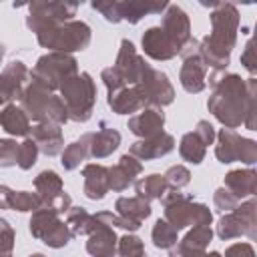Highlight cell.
<instances>
[{
    "mask_svg": "<svg viewBox=\"0 0 257 257\" xmlns=\"http://www.w3.org/2000/svg\"><path fill=\"white\" fill-rule=\"evenodd\" d=\"M211 34L199 42V54L207 66L215 70L225 68L229 64L231 50L237 40L239 28V12L233 4H213L211 12Z\"/></svg>",
    "mask_w": 257,
    "mask_h": 257,
    "instance_id": "6da1fadb",
    "label": "cell"
},
{
    "mask_svg": "<svg viewBox=\"0 0 257 257\" xmlns=\"http://www.w3.org/2000/svg\"><path fill=\"white\" fill-rule=\"evenodd\" d=\"M213 94L207 102L209 110L227 128H235L247 114V84L237 74H223L211 78Z\"/></svg>",
    "mask_w": 257,
    "mask_h": 257,
    "instance_id": "7a4b0ae2",
    "label": "cell"
},
{
    "mask_svg": "<svg viewBox=\"0 0 257 257\" xmlns=\"http://www.w3.org/2000/svg\"><path fill=\"white\" fill-rule=\"evenodd\" d=\"M22 108L26 114L38 122H52V124H62L68 120V108L62 98L54 96L50 90L42 88L36 82H30L20 98Z\"/></svg>",
    "mask_w": 257,
    "mask_h": 257,
    "instance_id": "3957f363",
    "label": "cell"
},
{
    "mask_svg": "<svg viewBox=\"0 0 257 257\" xmlns=\"http://www.w3.org/2000/svg\"><path fill=\"white\" fill-rule=\"evenodd\" d=\"M62 100L68 108V118L76 122H84L92 114V106L96 100V88L88 72H80L70 76L62 86Z\"/></svg>",
    "mask_w": 257,
    "mask_h": 257,
    "instance_id": "277c9868",
    "label": "cell"
},
{
    "mask_svg": "<svg viewBox=\"0 0 257 257\" xmlns=\"http://www.w3.org/2000/svg\"><path fill=\"white\" fill-rule=\"evenodd\" d=\"M38 44L44 48H50L54 52H72V50H84L90 42V28L84 22L70 20L58 26H50L36 34Z\"/></svg>",
    "mask_w": 257,
    "mask_h": 257,
    "instance_id": "5b68a950",
    "label": "cell"
},
{
    "mask_svg": "<svg viewBox=\"0 0 257 257\" xmlns=\"http://www.w3.org/2000/svg\"><path fill=\"white\" fill-rule=\"evenodd\" d=\"M163 205H165V219L175 227V229H183V227H197V225H209L211 223V211L201 205V203H193L191 197L179 193V191H167L163 197Z\"/></svg>",
    "mask_w": 257,
    "mask_h": 257,
    "instance_id": "8992f818",
    "label": "cell"
},
{
    "mask_svg": "<svg viewBox=\"0 0 257 257\" xmlns=\"http://www.w3.org/2000/svg\"><path fill=\"white\" fill-rule=\"evenodd\" d=\"M74 74H78V66L70 54L50 52V54L38 58L36 66L30 72V78H32V82H36L42 88L52 92L54 88H60Z\"/></svg>",
    "mask_w": 257,
    "mask_h": 257,
    "instance_id": "52a82bcc",
    "label": "cell"
},
{
    "mask_svg": "<svg viewBox=\"0 0 257 257\" xmlns=\"http://www.w3.org/2000/svg\"><path fill=\"white\" fill-rule=\"evenodd\" d=\"M58 215L60 213L50 207H40L32 213V219H30L32 237L40 239L42 243H46L48 247H54V249L64 247L72 237L68 223H62L58 219Z\"/></svg>",
    "mask_w": 257,
    "mask_h": 257,
    "instance_id": "ba28073f",
    "label": "cell"
},
{
    "mask_svg": "<svg viewBox=\"0 0 257 257\" xmlns=\"http://www.w3.org/2000/svg\"><path fill=\"white\" fill-rule=\"evenodd\" d=\"M76 10L78 4H68V2H32L26 18V26L38 34L50 26L70 22Z\"/></svg>",
    "mask_w": 257,
    "mask_h": 257,
    "instance_id": "9c48e42d",
    "label": "cell"
},
{
    "mask_svg": "<svg viewBox=\"0 0 257 257\" xmlns=\"http://www.w3.org/2000/svg\"><path fill=\"white\" fill-rule=\"evenodd\" d=\"M137 86L143 92L147 104L165 106V104H171L175 98V90H173L167 74L161 70H155L151 66H147V70H145V74Z\"/></svg>",
    "mask_w": 257,
    "mask_h": 257,
    "instance_id": "30bf717a",
    "label": "cell"
},
{
    "mask_svg": "<svg viewBox=\"0 0 257 257\" xmlns=\"http://www.w3.org/2000/svg\"><path fill=\"white\" fill-rule=\"evenodd\" d=\"M147 62L137 54L133 42L122 40L120 42V52L116 56V64L112 66L114 72L118 74V78L124 82V86H137L147 70Z\"/></svg>",
    "mask_w": 257,
    "mask_h": 257,
    "instance_id": "8fae6325",
    "label": "cell"
},
{
    "mask_svg": "<svg viewBox=\"0 0 257 257\" xmlns=\"http://www.w3.org/2000/svg\"><path fill=\"white\" fill-rule=\"evenodd\" d=\"M169 38L179 46V50L183 52V48L189 44L191 40V24H189V16L187 12L177 6V4H169V8L163 14V26H161Z\"/></svg>",
    "mask_w": 257,
    "mask_h": 257,
    "instance_id": "7c38bea8",
    "label": "cell"
},
{
    "mask_svg": "<svg viewBox=\"0 0 257 257\" xmlns=\"http://www.w3.org/2000/svg\"><path fill=\"white\" fill-rule=\"evenodd\" d=\"M28 76H30V72L24 66V62H20V60L10 62L2 70V76H0V100L4 104H8L14 98H22V94L26 90L24 82Z\"/></svg>",
    "mask_w": 257,
    "mask_h": 257,
    "instance_id": "4fadbf2b",
    "label": "cell"
},
{
    "mask_svg": "<svg viewBox=\"0 0 257 257\" xmlns=\"http://www.w3.org/2000/svg\"><path fill=\"white\" fill-rule=\"evenodd\" d=\"M143 48L155 60H169L175 54H181L179 46L169 38L161 26H153L143 34Z\"/></svg>",
    "mask_w": 257,
    "mask_h": 257,
    "instance_id": "5bb4252c",
    "label": "cell"
},
{
    "mask_svg": "<svg viewBox=\"0 0 257 257\" xmlns=\"http://www.w3.org/2000/svg\"><path fill=\"white\" fill-rule=\"evenodd\" d=\"M211 237L213 231L209 225H197L185 235V239L177 247L171 249V257H203Z\"/></svg>",
    "mask_w": 257,
    "mask_h": 257,
    "instance_id": "9a60e30c",
    "label": "cell"
},
{
    "mask_svg": "<svg viewBox=\"0 0 257 257\" xmlns=\"http://www.w3.org/2000/svg\"><path fill=\"white\" fill-rule=\"evenodd\" d=\"M175 149V139L169 133H159L151 139H143L131 145V155L139 161H151L169 155Z\"/></svg>",
    "mask_w": 257,
    "mask_h": 257,
    "instance_id": "2e32d148",
    "label": "cell"
},
{
    "mask_svg": "<svg viewBox=\"0 0 257 257\" xmlns=\"http://www.w3.org/2000/svg\"><path fill=\"white\" fill-rule=\"evenodd\" d=\"M86 251L92 257H112L116 251V235L112 231V225H106L96 219V227L86 241Z\"/></svg>",
    "mask_w": 257,
    "mask_h": 257,
    "instance_id": "e0dca14e",
    "label": "cell"
},
{
    "mask_svg": "<svg viewBox=\"0 0 257 257\" xmlns=\"http://www.w3.org/2000/svg\"><path fill=\"white\" fill-rule=\"evenodd\" d=\"M205 72L207 64L201 58L199 52L185 56V62L181 66V84L187 92H201L205 88Z\"/></svg>",
    "mask_w": 257,
    "mask_h": 257,
    "instance_id": "ac0fdd59",
    "label": "cell"
},
{
    "mask_svg": "<svg viewBox=\"0 0 257 257\" xmlns=\"http://www.w3.org/2000/svg\"><path fill=\"white\" fill-rule=\"evenodd\" d=\"M30 139L38 145L40 153H44L48 157L58 155L60 149H62V131H60V124L38 122L36 126H32Z\"/></svg>",
    "mask_w": 257,
    "mask_h": 257,
    "instance_id": "d6986e66",
    "label": "cell"
},
{
    "mask_svg": "<svg viewBox=\"0 0 257 257\" xmlns=\"http://www.w3.org/2000/svg\"><path fill=\"white\" fill-rule=\"evenodd\" d=\"M108 106L116 114H128L139 108H145L147 100L139 90V86H122L114 92H108Z\"/></svg>",
    "mask_w": 257,
    "mask_h": 257,
    "instance_id": "ffe728a7",
    "label": "cell"
},
{
    "mask_svg": "<svg viewBox=\"0 0 257 257\" xmlns=\"http://www.w3.org/2000/svg\"><path fill=\"white\" fill-rule=\"evenodd\" d=\"M163 124H165V114L159 108H145L128 120V128L143 139H151L163 133Z\"/></svg>",
    "mask_w": 257,
    "mask_h": 257,
    "instance_id": "44dd1931",
    "label": "cell"
},
{
    "mask_svg": "<svg viewBox=\"0 0 257 257\" xmlns=\"http://www.w3.org/2000/svg\"><path fill=\"white\" fill-rule=\"evenodd\" d=\"M82 177H84V195L92 201H100L108 191V169L90 163L84 167Z\"/></svg>",
    "mask_w": 257,
    "mask_h": 257,
    "instance_id": "7402d4cb",
    "label": "cell"
},
{
    "mask_svg": "<svg viewBox=\"0 0 257 257\" xmlns=\"http://www.w3.org/2000/svg\"><path fill=\"white\" fill-rule=\"evenodd\" d=\"M225 189L233 197H237V199H243L247 195H253L255 189H257V173L253 169H237V171H231L225 177Z\"/></svg>",
    "mask_w": 257,
    "mask_h": 257,
    "instance_id": "603a6c76",
    "label": "cell"
},
{
    "mask_svg": "<svg viewBox=\"0 0 257 257\" xmlns=\"http://www.w3.org/2000/svg\"><path fill=\"white\" fill-rule=\"evenodd\" d=\"M2 209H12V211H36L42 207V199L38 193H28V191H10L8 187H2Z\"/></svg>",
    "mask_w": 257,
    "mask_h": 257,
    "instance_id": "cb8c5ba5",
    "label": "cell"
},
{
    "mask_svg": "<svg viewBox=\"0 0 257 257\" xmlns=\"http://www.w3.org/2000/svg\"><path fill=\"white\" fill-rule=\"evenodd\" d=\"M0 122H2V128L8 135H14V137H24L32 131L30 128V116L26 114L24 108H18L16 104H6L4 106Z\"/></svg>",
    "mask_w": 257,
    "mask_h": 257,
    "instance_id": "d4e9b609",
    "label": "cell"
},
{
    "mask_svg": "<svg viewBox=\"0 0 257 257\" xmlns=\"http://www.w3.org/2000/svg\"><path fill=\"white\" fill-rule=\"evenodd\" d=\"M34 187L38 197L42 199V207H50L62 193V179L54 173V171H42L36 179H34Z\"/></svg>",
    "mask_w": 257,
    "mask_h": 257,
    "instance_id": "484cf974",
    "label": "cell"
},
{
    "mask_svg": "<svg viewBox=\"0 0 257 257\" xmlns=\"http://www.w3.org/2000/svg\"><path fill=\"white\" fill-rule=\"evenodd\" d=\"M120 145V133L114 128H100L98 133H90V157L102 159L116 151Z\"/></svg>",
    "mask_w": 257,
    "mask_h": 257,
    "instance_id": "4316f807",
    "label": "cell"
},
{
    "mask_svg": "<svg viewBox=\"0 0 257 257\" xmlns=\"http://www.w3.org/2000/svg\"><path fill=\"white\" fill-rule=\"evenodd\" d=\"M116 213L137 225H141L149 215H151V205L149 201L141 197H120L116 201Z\"/></svg>",
    "mask_w": 257,
    "mask_h": 257,
    "instance_id": "83f0119b",
    "label": "cell"
},
{
    "mask_svg": "<svg viewBox=\"0 0 257 257\" xmlns=\"http://www.w3.org/2000/svg\"><path fill=\"white\" fill-rule=\"evenodd\" d=\"M169 4L167 2H118V12H120V20H128L131 24H137L145 14H157L167 10Z\"/></svg>",
    "mask_w": 257,
    "mask_h": 257,
    "instance_id": "f1b7e54d",
    "label": "cell"
},
{
    "mask_svg": "<svg viewBox=\"0 0 257 257\" xmlns=\"http://www.w3.org/2000/svg\"><path fill=\"white\" fill-rule=\"evenodd\" d=\"M135 189H137V197H141L145 201L163 199L169 189V183H167L165 175H149V177H143L141 181H137Z\"/></svg>",
    "mask_w": 257,
    "mask_h": 257,
    "instance_id": "f546056e",
    "label": "cell"
},
{
    "mask_svg": "<svg viewBox=\"0 0 257 257\" xmlns=\"http://www.w3.org/2000/svg\"><path fill=\"white\" fill-rule=\"evenodd\" d=\"M239 143H241V137L233 131V128H223L219 133V143L215 147V155L221 163H233L237 161V155H239Z\"/></svg>",
    "mask_w": 257,
    "mask_h": 257,
    "instance_id": "4dcf8cb0",
    "label": "cell"
},
{
    "mask_svg": "<svg viewBox=\"0 0 257 257\" xmlns=\"http://www.w3.org/2000/svg\"><path fill=\"white\" fill-rule=\"evenodd\" d=\"M86 157H90V133L80 137V141H76V143H72V145H68L64 149V153H62V167L72 171Z\"/></svg>",
    "mask_w": 257,
    "mask_h": 257,
    "instance_id": "1f68e13d",
    "label": "cell"
},
{
    "mask_svg": "<svg viewBox=\"0 0 257 257\" xmlns=\"http://www.w3.org/2000/svg\"><path fill=\"white\" fill-rule=\"evenodd\" d=\"M66 223L72 231V235H90L96 227V219L94 215H90L86 209L82 207H70Z\"/></svg>",
    "mask_w": 257,
    "mask_h": 257,
    "instance_id": "d6a6232c",
    "label": "cell"
},
{
    "mask_svg": "<svg viewBox=\"0 0 257 257\" xmlns=\"http://www.w3.org/2000/svg\"><path fill=\"white\" fill-rule=\"evenodd\" d=\"M205 149L207 145L193 133H187L183 139H181V145H179V153L185 161L193 163V165H199L203 159H205Z\"/></svg>",
    "mask_w": 257,
    "mask_h": 257,
    "instance_id": "836d02e7",
    "label": "cell"
},
{
    "mask_svg": "<svg viewBox=\"0 0 257 257\" xmlns=\"http://www.w3.org/2000/svg\"><path fill=\"white\" fill-rule=\"evenodd\" d=\"M177 231L179 229H175L167 219H159L157 223H155V227H153V243H155V247H159V249H173L175 245H177Z\"/></svg>",
    "mask_w": 257,
    "mask_h": 257,
    "instance_id": "e575fe53",
    "label": "cell"
},
{
    "mask_svg": "<svg viewBox=\"0 0 257 257\" xmlns=\"http://www.w3.org/2000/svg\"><path fill=\"white\" fill-rule=\"evenodd\" d=\"M217 235H219L221 239H225V241L245 235V223H243V219H241L235 211L227 213L225 217H221V221H219V225H217Z\"/></svg>",
    "mask_w": 257,
    "mask_h": 257,
    "instance_id": "d590c367",
    "label": "cell"
},
{
    "mask_svg": "<svg viewBox=\"0 0 257 257\" xmlns=\"http://www.w3.org/2000/svg\"><path fill=\"white\" fill-rule=\"evenodd\" d=\"M245 223V235L253 241H257V199L245 201L241 205H237V209H233Z\"/></svg>",
    "mask_w": 257,
    "mask_h": 257,
    "instance_id": "8d00e7d4",
    "label": "cell"
},
{
    "mask_svg": "<svg viewBox=\"0 0 257 257\" xmlns=\"http://www.w3.org/2000/svg\"><path fill=\"white\" fill-rule=\"evenodd\" d=\"M38 145L28 137L24 143H20V149H18V167L28 171L34 163H36V157H38Z\"/></svg>",
    "mask_w": 257,
    "mask_h": 257,
    "instance_id": "74e56055",
    "label": "cell"
},
{
    "mask_svg": "<svg viewBox=\"0 0 257 257\" xmlns=\"http://www.w3.org/2000/svg\"><path fill=\"white\" fill-rule=\"evenodd\" d=\"M118 255L120 257H145V245L135 235H124L118 241Z\"/></svg>",
    "mask_w": 257,
    "mask_h": 257,
    "instance_id": "f35d334b",
    "label": "cell"
},
{
    "mask_svg": "<svg viewBox=\"0 0 257 257\" xmlns=\"http://www.w3.org/2000/svg\"><path fill=\"white\" fill-rule=\"evenodd\" d=\"M165 179H167L169 187H173L175 191H179L181 187L189 185L191 173H189V169H185L183 165H175V167H171V169L165 173Z\"/></svg>",
    "mask_w": 257,
    "mask_h": 257,
    "instance_id": "ab89813d",
    "label": "cell"
},
{
    "mask_svg": "<svg viewBox=\"0 0 257 257\" xmlns=\"http://www.w3.org/2000/svg\"><path fill=\"white\" fill-rule=\"evenodd\" d=\"M241 64H243L251 74L257 72V24H255L253 38L245 44V50H243V54H241Z\"/></svg>",
    "mask_w": 257,
    "mask_h": 257,
    "instance_id": "60d3db41",
    "label": "cell"
},
{
    "mask_svg": "<svg viewBox=\"0 0 257 257\" xmlns=\"http://www.w3.org/2000/svg\"><path fill=\"white\" fill-rule=\"evenodd\" d=\"M18 149H20V143L16 141H0V165L2 167H12V165H18Z\"/></svg>",
    "mask_w": 257,
    "mask_h": 257,
    "instance_id": "b9f144b4",
    "label": "cell"
},
{
    "mask_svg": "<svg viewBox=\"0 0 257 257\" xmlns=\"http://www.w3.org/2000/svg\"><path fill=\"white\" fill-rule=\"evenodd\" d=\"M131 183H133V179L122 171L120 165H114V167L108 169V189H112V191H124Z\"/></svg>",
    "mask_w": 257,
    "mask_h": 257,
    "instance_id": "7bdbcfd3",
    "label": "cell"
},
{
    "mask_svg": "<svg viewBox=\"0 0 257 257\" xmlns=\"http://www.w3.org/2000/svg\"><path fill=\"white\" fill-rule=\"evenodd\" d=\"M237 161L247 163V165L257 163V143H255V141H251V139H243V137H241Z\"/></svg>",
    "mask_w": 257,
    "mask_h": 257,
    "instance_id": "ee69618b",
    "label": "cell"
},
{
    "mask_svg": "<svg viewBox=\"0 0 257 257\" xmlns=\"http://www.w3.org/2000/svg\"><path fill=\"white\" fill-rule=\"evenodd\" d=\"M237 197H233L225 187H221V189H217L215 191V207L217 209H221V211H233V209H237Z\"/></svg>",
    "mask_w": 257,
    "mask_h": 257,
    "instance_id": "f6af8a7d",
    "label": "cell"
},
{
    "mask_svg": "<svg viewBox=\"0 0 257 257\" xmlns=\"http://www.w3.org/2000/svg\"><path fill=\"white\" fill-rule=\"evenodd\" d=\"M92 8L98 10L108 22H120L118 2H92Z\"/></svg>",
    "mask_w": 257,
    "mask_h": 257,
    "instance_id": "bcb514c9",
    "label": "cell"
},
{
    "mask_svg": "<svg viewBox=\"0 0 257 257\" xmlns=\"http://www.w3.org/2000/svg\"><path fill=\"white\" fill-rule=\"evenodd\" d=\"M195 135H197L205 145H213V141H215V128L211 126L209 120H199V122H197V128H195Z\"/></svg>",
    "mask_w": 257,
    "mask_h": 257,
    "instance_id": "7dc6e473",
    "label": "cell"
},
{
    "mask_svg": "<svg viewBox=\"0 0 257 257\" xmlns=\"http://www.w3.org/2000/svg\"><path fill=\"white\" fill-rule=\"evenodd\" d=\"M0 229H2V253H10V249L14 247V231L8 225V221H0Z\"/></svg>",
    "mask_w": 257,
    "mask_h": 257,
    "instance_id": "c3c4849f",
    "label": "cell"
},
{
    "mask_svg": "<svg viewBox=\"0 0 257 257\" xmlns=\"http://www.w3.org/2000/svg\"><path fill=\"white\" fill-rule=\"evenodd\" d=\"M225 257H255V251L249 243H235L225 251Z\"/></svg>",
    "mask_w": 257,
    "mask_h": 257,
    "instance_id": "681fc988",
    "label": "cell"
},
{
    "mask_svg": "<svg viewBox=\"0 0 257 257\" xmlns=\"http://www.w3.org/2000/svg\"><path fill=\"white\" fill-rule=\"evenodd\" d=\"M203 257H223L221 253H217V251H213V253H205Z\"/></svg>",
    "mask_w": 257,
    "mask_h": 257,
    "instance_id": "f907efd6",
    "label": "cell"
},
{
    "mask_svg": "<svg viewBox=\"0 0 257 257\" xmlns=\"http://www.w3.org/2000/svg\"><path fill=\"white\" fill-rule=\"evenodd\" d=\"M30 257H44L42 253H34V255H30Z\"/></svg>",
    "mask_w": 257,
    "mask_h": 257,
    "instance_id": "816d5d0a",
    "label": "cell"
},
{
    "mask_svg": "<svg viewBox=\"0 0 257 257\" xmlns=\"http://www.w3.org/2000/svg\"><path fill=\"white\" fill-rule=\"evenodd\" d=\"M2 257H10V253H2Z\"/></svg>",
    "mask_w": 257,
    "mask_h": 257,
    "instance_id": "f5cc1de1",
    "label": "cell"
},
{
    "mask_svg": "<svg viewBox=\"0 0 257 257\" xmlns=\"http://www.w3.org/2000/svg\"><path fill=\"white\" fill-rule=\"evenodd\" d=\"M253 195H255V199H257V189H255V193H253Z\"/></svg>",
    "mask_w": 257,
    "mask_h": 257,
    "instance_id": "db71d44e",
    "label": "cell"
}]
</instances>
